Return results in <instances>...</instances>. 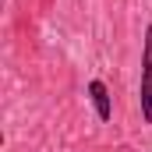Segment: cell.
<instances>
[{"instance_id":"1","label":"cell","mask_w":152,"mask_h":152,"mask_svg":"<svg viewBox=\"0 0 152 152\" xmlns=\"http://www.w3.org/2000/svg\"><path fill=\"white\" fill-rule=\"evenodd\" d=\"M138 103H142L145 124H152V25L145 28V46H142V85H138Z\"/></svg>"},{"instance_id":"2","label":"cell","mask_w":152,"mask_h":152,"mask_svg":"<svg viewBox=\"0 0 152 152\" xmlns=\"http://www.w3.org/2000/svg\"><path fill=\"white\" fill-rule=\"evenodd\" d=\"M88 99H92V110H96L99 120H110V117H113L110 88H106V81H103V78H92V81H88Z\"/></svg>"}]
</instances>
